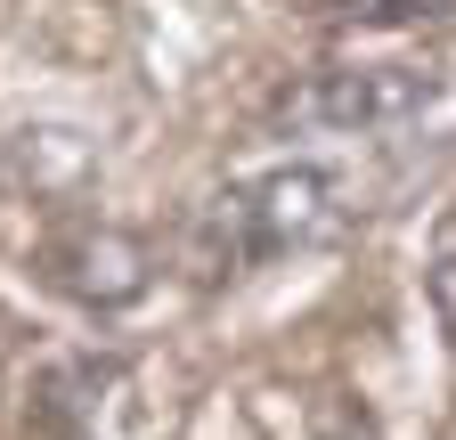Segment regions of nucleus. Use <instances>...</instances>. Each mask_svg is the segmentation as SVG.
Here are the masks:
<instances>
[{
  "instance_id": "obj_3",
  "label": "nucleus",
  "mask_w": 456,
  "mask_h": 440,
  "mask_svg": "<svg viewBox=\"0 0 456 440\" xmlns=\"http://www.w3.org/2000/svg\"><path fill=\"white\" fill-rule=\"evenodd\" d=\"M49 261H57V286L82 294V302H98V310L131 302V294L147 286V253H139L123 229H82L74 245H57Z\"/></svg>"
},
{
  "instance_id": "obj_2",
  "label": "nucleus",
  "mask_w": 456,
  "mask_h": 440,
  "mask_svg": "<svg viewBox=\"0 0 456 440\" xmlns=\"http://www.w3.org/2000/svg\"><path fill=\"white\" fill-rule=\"evenodd\" d=\"M424 98H432L424 66H334V74H318L326 123H391V115H416Z\"/></svg>"
},
{
  "instance_id": "obj_1",
  "label": "nucleus",
  "mask_w": 456,
  "mask_h": 440,
  "mask_svg": "<svg viewBox=\"0 0 456 440\" xmlns=\"http://www.w3.org/2000/svg\"><path fill=\"white\" fill-rule=\"evenodd\" d=\"M334 220V188L310 163H285V172H261L245 188H220L196 212V269L204 278H237V269L269 261V253H294L318 245Z\"/></svg>"
},
{
  "instance_id": "obj_4",
  "label": "nucleus",
  "mask_w": 456,
  "mask_h": 440,
  "mask_svg": "<svg viewBox=\"0 0 456 440\" xmlns=\"http://www.w3.org/2000/svg\"><path fill=\"white\" fill-rule=\"evenodd\" d=\"M432 302H440L448 335H456V229H448V245H440V261H432Z\"/></svg>"
}]
</instances>
